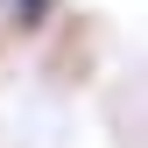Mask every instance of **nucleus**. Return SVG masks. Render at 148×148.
Wrapping results in <instances>:
<instances>
[{
    "label": "nucleus",
    "mask_w": 148,
    "mask_h": 148,
    "mask_svg": "<svg viewBox=\"0 0 148 148\" xmlns=\"http://www.w3.org/2000/svg\"><path fill=\"white\" fill-rule=\"evenodd\" d=\"M49 14V0H21V21H42Z\"/></svg>",
    "instance_id": "nucleus-1"
}]
</instances>
